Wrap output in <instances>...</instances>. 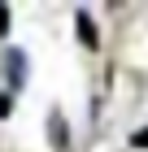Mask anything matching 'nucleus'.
<instances>
[{"label":"nucleus","instance_id":"obj_1","mask_svg":"<svg viewBox=\"0 0 148 152\" xmlns=\"http://www.w3.org/2000/svg\"><path fill=\"white\" fill-rule=\"evenodd\" d=\"M79 35L87 39V44H96V31H91V18H87V13H83V18H79Z\"/></svg>","mask_w":148,"mask_h":152},{"label":"nucleus","instance_id":"obj_2","mask_svg":"<svg viewBox=\"0 0 148 152\" xmlns=\"http://www.w3.org/2000/svg\"><path fill=\"white\" fill-rule=\"evenodd\" d=\"M4 31H9V9L0 4V35H4Z\"/></svg>","mask_w":148,"mask_h":152}]
</instances>
